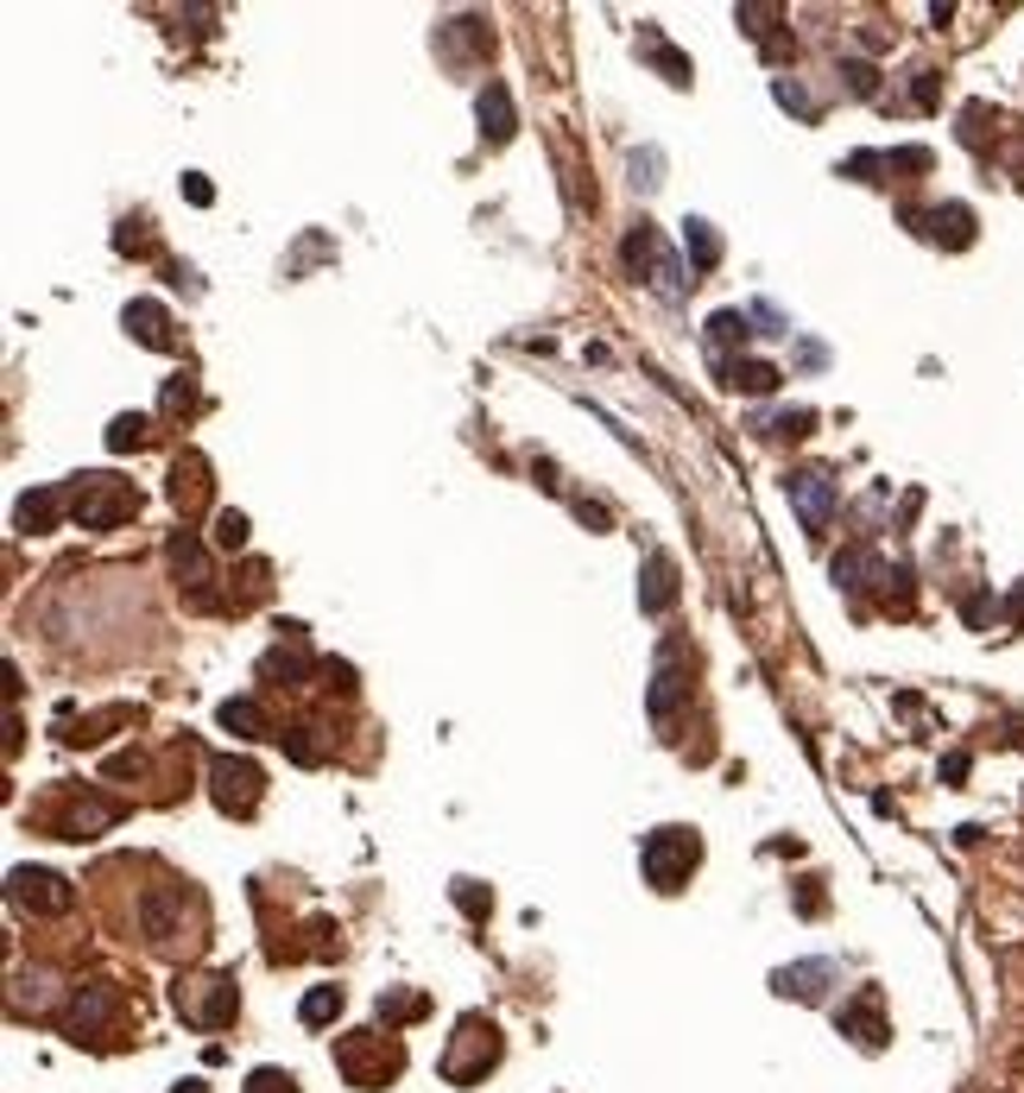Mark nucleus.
Listing matches in <instances>:
<instances>
[{
	"label": "nucleus",
	"mask_w": 1024,
	"mask_h": 1093,
	"mask_svg": "<svg viewBox=\"0 0 1024 1093\" xmlns=\"http://www.w3.org/2000/svg\"><path fill=\"white\" fill-rule=\"evenodd\" d=\"M335 1068H342V1081L348 1088H386V1081H399V1068H405V1049L392 1042V1030H348V1037H335Z\"/></svg>",
	"instance_id": "3"
},
{
	"label": "nucleus",
	"mask_w": 1024,
	"mask_h": 1093,
	"mask_svg": "<svg viewBox=\"0 0 1024 1093\" xmlns=\"http://www.w3.org/2000/svg\"><path fill=\"white\" fill-rule=\"evenodd\" d=\"M7 891H13V904H26V911H38V916H64L77 904L70 879L52 872V866H13V872H7Z\"/></svg>",
	"instance_id": "8"
},
{
	"label": "nucleus",
	"mask_w": 1024,
	"mask_h": 1093,
	"mask_svg": "<svg viewBox=\"0 0 1024 1093\" xmlns=\"http://www.w3.org/2000/svg\"><path fill=\"white\" fill-rule=\"evenodd\" d=\"M374 1012H380V1024L392 1030V1024H411V1017H424V1012H431V999H424V992H399V986H386Z\"/></svg>",
	"instance_id": "27"
},
{
	"label": "nucleus",
	"mask_w": 1024,
	"mask_h": 1093,
	"mask_svg": "<svg viewBox=\"0 0 1024 1093\" xmlns=\"http://www.w3.org/2000/svg\"><path fill=\"white\" fill-rule=\"evenodd\" d=\"M734 20H741L753 38H766V20H778V7H734Z\"/></svg>",
	"instance_id": "38"
},
{
	"label": "nucleus",
	"mask_w": 1024,
	"mask_h": 1093,
	"mask_svg": "<svg viewBox=\"0 0 1024 1093\" xmlns=\"http://www.w3.org/2000/svg\"><path fill=\"white\" fill-rule=\"evenodd\" d=\"M968 778V752H948L943 759V784H961Z\"/></svg>",
	"instance_id": "44"
},
{
	"label": "nucleus",
	"mask_w": 1024,
	"mask_h": 1093,
	"mask_svg": "<svg viewBox=\"0 0 1024 1093\" xmlns=\"http://www.w3.org/2000/svg\"><path fill=\"white\" fill-rule=\"evenodd\" d=\"M121 323H127V335L140 348H171V310L153 304V298H133V304L121 310Z\"/></svg>",
	"instance_id": "18"
},
{
	"label": "nucleus",
	"mask_w": 1024,
	"mask_h": 1093,
	"mask_svg": "<svg viewBox=\"0 0 1024 1093\" xmlns=\"http://www.w3.org/2000/svg\"><path fill=\"white\" fill-rule=\"evenodd\" d=\"M121 822V803H102V796H70V810H64V840H89V835H102V828H114Z\"/></svg>",
	"instance_id": "17"
},
{
	"label": "nucleus",
	"mask_w": 1024,
	"mask_h": 1093,
	"mask_svg": "<svg viewBox=\"0 0 1024 1093\" xmlns=\"http://www.w3.org/2000/svg\"><path fill=\"white\" fill-rule=\"evenodd\" d=\"M658 165H665L658 153H633V183H639V190H658V183H665L658 178Z\"/></svg>",
	"instance_id": "37"
},
{
	"label": "nucleus",
	"mask_w": 1024,
	"mask_h": 1093,
	"mask_svg": "<svg viewBox=\"0 0 1024 1093\" xmlns=\"http://www.w3.org/2000/svg\"><path fill=\"white\" fill-rule=\"evenodd\" d=\"M316 734H323L316 721H298V727H285L279 739H285V752H291L298 765H323V759H330V746H323Z\"/></svg>",
	"instance_id": "28"
},
{
	"label": "nucleus",
	"mask_w": 1024,
	"mask_h": 1093,
	"mask_svg": "<svg viewBox=\"0 0 1024 1093\" xmlns=\"http://www.w3.org/2000/svg\"><path fill=\"white\" fill-rule=\"evenodd\" d=\"M247 1093H304V1088H298V1074H285V1068H254V1074H247Z\"/></svg>",
	"instance_id": "35"
},
{
	"label": "nucleus",
	"mask_w": 1024,
	"mask_h": 1093,
	"mask_svg": "<svg viewBox=\"0 0 1024 1093\" xmlns=\"http://www.w3.org/2000/svg\"><path fill=\"white\" fill-rule=\"evenodd\" d=\"M620 259H626V266H633V272H639V279L652 285V291H658V298H665V304H683V298H690V285H695V279L683 272V259L670 254V247H665V234L652 228V222H633L626 247H620Z\"/></svg>",
	"instance_id": "2"
},
{
	"label": "nucleus",
	"mask_w": 1024,
	"mask_h": 1093,
	"mask_svg": "<svg viewBox=\"0 0 1024 1093\" xmlns=\"http://www.w3.org/2000/svg\"><path fill=\"white\" fill-rule=\"evenodd\" d=\"M114 1017H121V992L108 986V980H96V986L70 992V1005H64V1030L82 1042V1037H102Z\"/></svg>",
	"instance_id": "10"
},
{
	"label": "nucleus",
	"mask_w": 1024,
	"mask_h": 1093,
	"mask_svg": "<svg viewBox=\"0 0 1024 1093\" xmlns=\"http://www.w3.org/2000/svg\"><path fill=\"white\" fill-rule=\"evenodd\" d=\"M917 108H936V70H917Z\"/></svg>",
	"instance_id": "45"
},
{
	"label": "nucleus",
	"mask_w": 1024,
	"mask_h": 1093,
	"mask_svg": "<svg viewBox=\"0 0 1024 1093\" xmlns=\"http://www.w3.org/2000/svg\"><path fill=\"white\" fill-rule=\"evenodd\" d=\"M171 1005H178L183 1024H197V1030H229L234 1012H241V992H234L229 973H190L171 986Z\"/></svg>",
	"instance_id": "5"
},
{
	"label": "nucleus",
	"mask_w": 1024,
	"mask_h": 1093,
	"mask_svg": "<svg viewBox=\"0 0 1024 1093\" xmlns=\"http://www.w3.org/2000/svg\"><path fill=\"white\" fill-rule=\"evenodd\" d=\"M475 114H481V140H487V146H507V140H512V127H519V114H512L507 82H487L481 96H475Z\"/></svg>",
	"instance_id": "19"
},
{
	"label": "nucleus",
	"mask_w": 1024,
	"mask_h": 1093,
	"mask_svg": "<svg viewBox=\"0 0 1024 1093\" xmlns=\"http://www.w3.org/2000/svg\"><path fill=\"white\" fill-rule=\"evenodd\" d=\"M493 1062H500V1030H493V1017L468 1012V1017L456 1024L449 1049H443L436 1074H443L449 1088H475V1081H487V1068H493Z\"/></svg>",
	"instance_id": "4"
},
{
	"label": "nucleus",
	"mask_w": 1024,
	"mask_h": 1093,
	"mask_svg": "<svg viewBox=\"0 0 1024 1093\" xmlns=\"http://www.w3.org/2000/svg\"><path fill=\"white\" fill-rule=\"evenodd\" d=\"M911 222H930V241H943V247H968L973 241V209L968 203H936L930 215H911Z\"/></svg>",
	"instance_id": "21"
},
{
	"label": "nucleus",
	"mask_w": 1024,
	"mask_h": 1093,
	"mask_svg": "<svg viewBox=\"0 0 1024 1093\" xmlns=\"http://www.w3.org/2000/svg\"><path fill=\"white\" fill-rule=\"evenodd\" d=\"M690 695V683H683V645H665V658H658V677H652V721H670L677 714V702Z\"/></svg>",
	"instance_id": "16"
},
{
	"label": "nucleus",
	"mask_w": 1024,
	"mask_h": 1093,
	"mask_svg": "<svg viewBox=\"0 0 1024 1093\" xmlns=\"http://www.w3.org/2000/svg\"><path fill=\"white\" fill-rule=\"evenodd\" d=\"M771 96H778V108H791L797 121H816V102L803 96V82H797V77H778V82H771Z\"/></svg>",
	"instance_id": "33"
},
{
	"label": "nucleus",
	"mask_w": 1024,
	"mask_h": 1093,
	"mask_svg": "<svg viewBox=\"0 0 1024 1093\" xmlns=\"http://www.w3.org/2000/svg\"><path fill=\"white\" fill-rule=\"evenodd\" d=\"M639 52L652 57L658 70H665V82H677V89L690 82V57H683V52H670V38H665L658 26H639Z\"/></svg>",
	"instance_id": "23"
},
{
	"label": "nucleus",
	"mask_w": 1024,
	"mask_h": 1093,
	"mask_svg": "<svg viewBox=\"0 0 1024 1093\" xmlns=\"http://www.w3.org/2000/svg\"><path fill=\"white\" fill-rule=\"evenodd\" d=\"M298 1017H304L310 1030H323L330 1017H342V986H310L304 1005H298Z\"/></svg>",
	"instance_id": "29"
},
{
	"label": "nucleus",
	"mask_w": 1024,
	"mask_h": 1093,
	"mask_svg": "<svg viewBox=\"0 0 1024 1093\" xmlns=\"http://www.w3.org/2000/svg\"><path fill=\"white\" fill-rule=\"evenodd\" d=\"M64 512H70V487H38V493H26V500L13 506V525H20V532H52Z\"/></svg>",
	"instance_id": "20"
},
{
	"label": "nucleus",
	"mask_w": 1024,
	"mask_h": 1093,
	"mask_svg": "<svg viewBox=\"0 0 1024 1093\" xmlns=\"http://www.w3.org/2000/svg\"><path fill=\"white\" fill-rule=\"evenodd\" d=\"M695 860H702V840H695V828H652L639 847V866H645V885H658V891H683V879L695 872Z\"/></svg>",
	"instance_id": "6"
},
{
	"label": "nucleus",
	"mask_w": 1024,
	"mask_h": 1093,
	"mask_svg": "<svg viewBox=\"0 0 1024 1093\" xmlns=\"http://www.w3.org/2000/svg\"><path fill=\"white\" fill-rule=\"evenodd\" d=\"M133 512H140V487L121 481V475H77L70 481V518L82 532H114Z\"/></svg>",
	"instance_id": "1"
},
{
	"label": "nucleus",
	"mask_w": 1024,
	"mask_h": 1093,
	"mask_svg": "<svg viewBox=\"0 0 1024 1093\" xmlns=\"http://www.w3.org/2000/svg\"><path fill=\"white\" fill-rule=\"evenodd\" d=\"M842 77H847V89H854V96H872V89H879V70H872V64H854V57L842 64Z\"/></svg>",
	"instance_id": "36"
},
{
	"label": "nucleus",
	"mask_w": 1024,
	"mask_h": 1093,
	"mask_svg": "<svg viewBox=\"0 0 1024 1093\" xmlns=\"http://www.w3.org/2000/svg\"><path fill=\"white\" fill-rule=\"evenodd\" d=\"M323 677H330V683H323V689H342V695H355V670H348V663L323 658Z\"/></svg>",
	"instance_id": "39"
},
{
	"label": "nucleus",
	"mask_w": 1024,
	"mask_h": 1093,
	"mask_svg": "<svg viewBox=\"0 0 1024 1093\" xmlns=\"http://www.w3.org/2000/svg\"><path fill=\"white\" fill-rule=\"evenodd\" d=\"M721 373H727V386H741V392H778V380H784L771 360H746V355L721 360Z\"/></svg>",
	"instance_id": "25"
},
{
	"label": "nucleus",
	"mask_w": 1024,
	"mask_h": 1093,
	"mask_svg": "<svg viewBox=\"0 0 1024 1093\" xmlns=\"http://www.w3.org/2000/svg\"><path fill=\"white\" fill-rule=\"evenodd\" d=\"M259 677H266V683H285V689H298V683H304V677H310L304 638H298L291 651H285V645H279V651H266V658H259Z\"/></svg>",
	"instance_id": "24"
},
{
	"label": "nucleus",
	"mask_w": 1024,
	"mask_h": 1093,
	"mask_svg": "<svg viewBox=\"0 0 1024 1093\" xmlns=\"http://www.w3.org/2000/svg\"><path fill=\"white\" fill-rule=\"evenodd\" d=\"M709 342H715V348H734V342H741L746 348V316L741 310H715V316H709Z\"/></svg>",
	"instance_id": "31"
},
{
	"label": "nucleus",
	"mask_w": 1024,
	"mask_h": 1093,
	"mask_svg": "<svg viewBox=\"0 0 1024 1093\" xmlns=\"http://www.w3.org/2000/svg\"><path fill=\"white\" fill-rule=\"evenodd\" d=\"M456 897H461V911H468V916H487V897H481V885H475V879H456Z\"/></svg>",
	"instance_id": "40"
},
{
	"label": "nucleus",
	"mask_w": 1024,
	"mask_h": 1093,
	"mask_svg": "<svg viewBox=\"0 0 1024 1093\" xmlns=\"http://www.w3.org/2000/svg\"><path fill=\"white\" fill-rule=\"evenodd\" d=\"M683 247H690L695 272H715V266H721V234L709 228L702 215H690V222H683Z\"/></svg>",
	"instance_id": "26"
},
{
	"label": "nucleus",
	"mask_w": 1024,
	"mask_h": 1093,
	"mask_svg": "<svg viewBox=\"0 0 1024 1093\" xmlns=\"http://www.w3.org/2000/svg\"><path fill=\"white\" fill-rule=\"evenodd\" d=\"M171 506H178L183 518H197V512L209 506V461L197 456V449L171 461Z\"/></svg>",
	"instance_id": "14"
},
{
	"label": "nucleus",
	"mask_w": 1024,
	"mask_h": 1093,
	"mask_svg": "<svg viewBox=\"0 0 1024 1093\" xmlns=\"http://www.w3.org/2000/svg\"><path fill=\"white\" fill-rule=\"evenodd\" d=\"M183 197H190L197 209H209V197H215V190L203 183V171H183Z\"/></svg>",
	"instance_id": "41"
},
{
	"label": "nucleus",
	"mask_w": 1024,
	"mask_h": 1093,
	"mask_svg": "<svg viewBox=\"0 0 1024 1093\" xmlns=\"http://www.w3.org/2000/svg\"><path fill=\"white\" fill-rule=\"evenodd\" d=\"M209 796H215V810L222 815H254L259 796H266V771L254 759H222L209 765Z\"/></svg>",
	"instance_id": "7"
},
{
	"label": "nucleus",
	"mask_w": 1024,
	"mask_h": 1093,
	"mask_svg": "<svg viewBox=\"0 0 1024 1093\" xmlns=\"http://www.w3.org/2000/svg\"><path fill=\"white\" fill-rule=\"evenodd\" d=\"M828 980H842V961H828V955H822V961L778 967V973H771V992H778V999H822V992H828Z\"/></svg>",
	"instance_id": "13"
},
{
	"label": "nucleus",
	"mask_w": 1024,
	"mask_h": 1093,
	"mask_svg": "<svg viewBox=\"0 0 1024 1093\" xmlns=\"http://www.w3.org/2000/svg\"><path fill=\"white\" fill-rule=\"evenodd\" d=\"M215 550H247V512H215Z\"/></svg>",
	"instance_id": "32"
},
{
	"label": "nucleus",
	"mask_w": 1024,
	"mask_h": 1093,
	"mask_svg": "<svg viewBox=\"0 0 1024 1093\" xmlns=\"http://www.w3.org/2000/svg\"><path fill=\"white\" fill-rule=\"evenodd\" d=\"M784 493H791L803 532H828V518H835V506H842V493H835V481H828L822 468H797V475H784Z\"/></svg>",
	"instance_id": "9"
},
{
	"label": "nucleus",
	"mask_w": 1024,
	"mask_h": 1093,
	"mask_svg": "<svg viewBox=\"0 0 1024 1093\" xmlns=\"http://www.w3.org/2000/svg\"><path fill=\"white\" fill-rule=\"evenodd\" d=\"M879 1012H886L879 986H860L847 1005H835V1024H842V1037H854L860 1049H886V1037H892V1030H886V1017H879Z\"/></svg>",
	"instance_id": "12"
},
{
	"label": "nucleus",
	"mask_w": 1024,
	"mask_h": 1093,
	"mask_svg": "<svg viewBox=\"0 0 1024 1093\" xmlns=\"http://www.w3.org/2000/svg\"><path fill=\"white\" fill-rule=\"evenodd\" d=\"M165 557H171V576H178V588H190V601L197 607H215V594H209V550H203V537L197 532H171V544H165Z\"/></svg>",
	"instance_id": "11"
},
{
	"label": "nucleus",
	"mask_w": 1024,
	"mask_h": 1093,
	"mask_svg": "<svg viewBox=\"0 0 1024 1093\" xmlns=\"http://www.w3.org/2000/svg\"><path fill=\"white\" fill-rule=\"evenodd\" d=\"M229 734H241V739H266L272 734V721H266V709H259L254 695H234V702H222V714H215Z\"/></svg>",
	"instance_id": "22"
},
{
	"label": "nucleus",
	"mask_w": 1024,
	"mask_h": 1093,
	"mask_svg": "<svg viewBox=\"0 0 1024 1093\" xmlns=\"http://www.w3.org/2000/svg\"><path fill=\"white\" fill-rule=\"evenodd\" d=\"M183 405H190V386L171 380V386H165V411H183Z\"/></svg>",
	"instance_id": "46"
},
{
	"label": "nucleus",
	"mask_w": 1024,
	"mask_h": 1093,
	"mask_svg": "<svg viewBox=\"0 0 1024 1093\" xmlns=\"http://www.w3.org/2000/svg\"><path fill=\"white\" fill-rule=\"evenodd\" d=\"M171 1093H209V1088H203V1081H197V1074H190V1081H178V1088H171Z\"/></svg>",
	"instance_id": "47"
},
{
	"label": "nucleus",
	"mask_w": 1024,
	"mask_h": 1093,
	"mask_svg": "<svg viewBox=\"0 0 1024 1093\" xmlns=\"http://www.w3.org/2000/svg\"><path fill=\"white\" fill-rule=\"evenodd\" d=\"M993 620V594L980 588V594H968V626H987Z\"/></svg>",
	"instance_id": "42"
},
{
	"label": "nucleus",
	"mask_w": 1024,
	"mask_h": 1093,
	"mask_svg": "<svg viewBox=\"0 0 1024 1093\" xmlns=\"http://www.w3.org/2000/svg\"><path fill=\"white\" fill-rule=\"evenodd\" d=\"M816 885H822V879H803V891H797V911H803V916L822 911V891H816Z\"/></svg>",
	"instance_id": "43"
},
{
	"label": "nucleus",
	"mask_w": 1024,
	"mask_h": 1093,
	"mask_svg": "<svg viewBox=\"0 0 1024 1093\" xmlns=\"http://www.w3.org/2000/svg\"><path fill=\"white\" fill-rule=\"evenodd\" d=\"M639 607L645 613H670L677 607V557L670 550H652L639 569Z\"/></svg>",
	"instance_id": "15"
},
{
	"label": "nucleus",
	"mask_w": 1024,
	"mask_h": 1093,
	"mask_svg": "<svg viewBox=\"0 0 1024 1093\" xmlns=\"http://www.w3.org/2000/svg\"><path fill=\"white\" fill-rule=\"evenodd\" d=\"M810 424H816V411L797 405V411H778V417H766L759 431H766V436H810Z\"/></svg>",
	"instance_id": "34"
},
{
	"label": "nucleus",
	"mask_w": 1024,
	"mask_h": 1093,
	"mask_svg": "<svg viewBox=\"0 0 1024 1093\" xmlns=\"http://www.w3.org/2000/svg\"><path fill=\"white\" fill-rule=\"evenodd\" d=\"M140 443H146V417H140V411H127V417L108 424V449H114V456H127V449H140Z\"/></svg>",
	"instance_id": "30"
}]
</instances>
